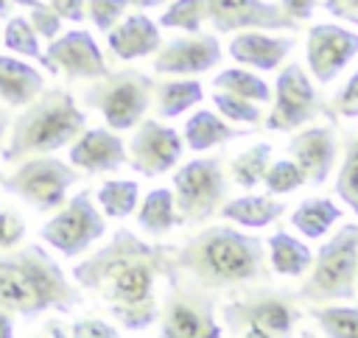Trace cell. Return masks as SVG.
<instances>
[{
  "label": "cell",
  "instance_id": "cell-34",
  "mask_svg": "<svg viewBox=\"0 0 358 338\" xmlns=\"http://www.w3.org/2000/svg\"><path fill=\"white\" fill-rule=\"evenodd\" d=\"M204 22H207V0H171L157 20L159 28H176L185 34H201Z\"/></svg>",
  "mask_w": 358,
  "mask_h": 338
},
{
  "label": "cell",
  "instance_id": "cell-24",
  "mask_svg": "<svg viewBox=\"0 0 358 338\" xmlns=\"http://www.w3.org/2000/svg\"><path fill=\"white\" fill-rule=\"evenodd\" d=\"M266 257H268V268L274 274L294 279V277L308 274V268L313 263V249L302 237H296L285 229H277L266 240Z\"/></svg>",
  "mask_w": 358,
  "mask_h": 338
},
{
  "label": "cell",
  "instance_id": "cell-52",
  "mask_svg": "<svg viewBox=\"0 0 358 338\" xmlns=\"http://www.w3.org/2000/svg\"><path fill=\"white\" fill-rule=\"evenodd\" d=\"M299 338H316V335H313L310 330H302V332H299Z\"/></svg>",
  "mask_w": 358,
  "mask_h": 338
},
{
  "label": "cell",
  "instance_id": "cell-39",
  "mask_svg": "<svg viewBox=\"0 0 358 338\" xmlns=\"http://www.w3.org/2000/svg\"><path fill=\"white\" fill-rule=\"evenodd\" d=\"M324 115L330 117V123H336V115L338 117H358V70L347 78V84L333 95V101L324 106Z\"/></svg>",
  "mask_w": 358,
  "mask_h": 338
},
{
  "label": "cell",
  "instance_id": "cell-6",
  "mask_svg": "<svg viewBox=\"0 0 358 338\" xmlns=\"http://www.w3.org/2000/svg\"><path fill=\"white\" fill-rule=\"evenodd\" d=\"M151 87L154 75H145L140 70H109L101 78L84 81L76 101H81L87 109L101 112L106 128L129 131L145 117L151 106Z\"/></svg>",
  "mask_w": 358,
  "mask_h": 338
},
{
  "label": "cell",
  "instance_id": "cell-16",
  "mask_svg": "<svg viewBox=\"0 0 358 338\" xmlns=\"http://www.w3.org/2000/svg\"><path fill=\"white\" fill-rule=\"evenodd\" d=\"M207 22L215 34L299 28V22H294L277 3L268 0H207Z\"/></svg>",
  "mask_w": 358,
  "mask_h": 338
},
{
  "label": "cell",
  "instance_id": "cell-18",
  "mask_svg": "<svg viewBox=\"0 0 358 338\" xmlns=\"http://www.w3.org/2000/svg\"><path fill=\"white\" fill-rule=\"evenodd\" d=\"M288 154L302 170L305 182L310 187H322L327 176L333 173V165L338 159V134L336 123L327 126H308L296 131L288 142Z\"/></svg>",
  "mask_w": 358,
  "mask_h": 338
},
{
  "label": "cell",
  "instance_id": "cell-25",
  "mask_svg": "<svg viewBox=\"0 0 358 338\" xmlns=\"http://www.w3.org/2000/svg\"><path fill=\"white\" fill-rule=\"evenodd\" d=\"M282 201H277L274 196H257V193H246L238 198L224 201V207L218 210V215L224 221H232L235 226H246V229H263L268 223H274L282 215Z\"/></svg>",
  "mask_w": 358,
  "mask_h": 338
},
{
  "label": "cell",
  "instance_id": "cell-1",
  "mask_svg": "<svg viewBox=\"0 0 358 338\" xmlns=\"http://www.w3.org/2000/svg\"><path fill=\"white\" fill-rule=\"evenodd\" d=\"M171 251L173 246L168 243H148L131 229H117L103 249L76 263L70 274L81 288L103 296L123 330L137 332L159 318L154 282L171 274Z\"/></svg>",
  "mask_w": 358,
  "mask_h": 338
},
{
  "label": "cell",
  "instance_id": "cell-37",
  "mask_svg": "<svg viewBox=\"0 0 358 338\" xmlns=\"http://www.w3.org/2000/svg\"><path fill=\"white\" fill-rule=\"evenodd\" d=\"M263 184L268 196H288L305 184V176L294 159H271L263 173Z\"/></svg>",
  "mask_w": 358,
  "mask_h": 338
},
{
  "label": "cell",
  "instance_id": "cell-8",
  "mask_svg": "<svg viewBox=\"0 0 358 338\" xmlns=\"http://www.w3.org/2000/svg\"><path fill=\"white\" fill-rule=\"evenodd\" d=\"M159 338H224L210 291L168 274V291L159 302Z\"/></svg>",
  "mask_w": 358,
  "mask_h": 338
},
{
  "label": "cell",
  "instance_id": "cell-17",
  "mask_svg": "<svg viewBox=\"0 0 358 338\" xmlns=\"http://www.w3.org/2000/svg\"><path fill=\"white\" fill-rule=\"evenodd\" d=\"M224 59L221 42L213 34H187V36H176L165 45H159V50L151 59V70L157 75H199L213 70L218 61Z\"/></svg>",
  "mask_w": 358,
  "mask_h": 338
},
{
  "label": "cell",
  "instance_id": "cell-54",
  "mask_svg": "<svg viewBox=\"0 0 358 338\" xmlns=\"http://www.w3.org/2000/svg\"><path fill=\"white\" fill-rule=\"evenodd\" d=\"M0 179H3V176H0Z\"/></svg>",
  "mask_w": 358,
  "mask_h": 338
},
{
  "label": "cell",
  "instance_id": "cell-49",
  "mask_svg": "<svg viewBox=\"0 0 358 338\" xmlns=\"http://www.w3.org/2000/svg\"><path fill=\"white\" fill-rule=\"evenodd\" d=\"M165 0H129V6H134V8H140V11H145V8H157V6H162Z\"/></svg>",
  "mask_w": 358,
  "mask_h": 338
},
{
  "label": "cell",
  "instance_id": "cell-35",
  "mask_svg": "<svg viewBox=\"0 0 358 338\" xmlns=\"http://www.w3.org/2000/svg\"><path fill=\"white\" fill-rule=\"evenodd\" d=\"M213 103L218 109V115L232 123V126H260L263 123V112H260V103L255 101H246V98H238V95H229V92H218L213 95Z\"/></svg>",
  "mask_w": 358,
  "mask_h": 338
},
{
  "label": "cell",
  "instance_id": "cell-31",
  "mask_svg": "<svg viewBox=\"0 0 358 338\" xmlns=\"http://www.w3.org/2000/svg\"><path fill=\"white\" fill-rule=\"evenodd\" d=\"M213 87L218 92H229V95H238V98H246V101H255V103H268L271 101V87L257 73H252L249 67L221 70L213 78Z\"/></svg>",
  "mask_w": 358,
  "mask_h": 338
},
{
  "label": "cell",
  "instance_id": "cell-45",
  "mask_svg": "<svg viewBox=\"0 0 358 338\" xmlns=\"http://www.w3.org/2000/svg\"><path fill=\"white\" fill-rule=\"evenodd\" d=\"M316 3H319V0H280L277 6H280V8H282L294 22H305V20H310V17H313Z\"/></svg>",
  "mask_w": 358,
  "mask_h": 338
},
{
  "label": "cell",
  "instance_id": "cell-36",
  "mask_svg": "<svg viewBox=\"0 0 358 338\" xmlns=\"http://www.w3.org/2000/svg\"><path fill=\"white\" fill-rule=\"evenodd\" d=\"M333 187H336V196L347 204V210L352 215H358V140H352L347 145V154L338 165Z\"/></svg>",
  "mask_w": 358,
  "mask_h": 338
},
{
  "label": "cell",
  "instance_id": "cell-15",
  "mask_svg": "<svg viewBox=\"0 0 358 338\" xmlns=\"http://www.w3.org/2000/svg\"><path fill=\"white\" fill-rule=\"evenodd\" d=\"M42 67L53 75L62 73L67 81H90V78H101L109 73L106 56L101 53L92 34L84 28H73L50 39L45 47Z\"/></svg>",
  "mask_w": 358,
  "mask_h": 338
},
{
  "label": "cell",
  "instance_id": "cell-5",
  "mask_svg": "<svg viewBox=\"0 0 358 338\" xmlns=\"http://www.w3.org/2000/svg\"><path fill=\"white\" fill-rule=\"evenodd\" d=\"M308 279L296 291L305 304H330L350 302L355 296L358 279V223H344L330 235L322 249L313 251V263L308 268Z\"/></svg>",
  "mask_w": 358,
  "mask_h": 338
},
{
  "label": "cell",
  "instance_id": "cell-32",
  "mask_svg": "<svg viewBox=\"0 0 358 338\" xmlns=\"http://www.w3.org/2000/svg\"><path fill=\"white\" fill-rule=\"evenodd\" d=\"M271 162V145L268 142H255L249 148H243L232 165H229V173H232V182L241 187V190H252L263 182V173Z\"/></svg>",
  "mask_w": 358,
  "mask_h": 338
},
{
  "label": "cell",
  "instance_id": "cell-20",
  "mask_svg": "<svg viewBox=\"0 0 358 338\" xmlns=\"http://www.w3.org/2000/svg\"><path fill=\"white\" fill-rule=\"evenodd\" d=\"M294 45H296L294 36H271L268 31H238L227 45V53L241 67L268 73L288 59Z\"/></svg>",
  "mask_w": 358,
  "mask_h": 338
},
{
  "label": "cell",
  "instance_id": "cell-43",
  "mask_svg": "<svg viewBox=\"0 0 358 338\" xmlns=\"http://www.w3.org/2000/svg\"><path fill=\"white\" fill-rule=\"evenodd\" d=\"M324 11L336 20L358 28V0H324Z\"/></svg>",
  "mask_w": 358,
  "mask_h": 338
},
{
  "label": "cell",
  "instance_id": "cell-21",
  "mask_svg": "<svg viewBox=\"0 0 358 338\" xmlns=\"http://www.w3.org/2000/svg\"><path fill=\"white\" fill-rule=\"evenodd\" d=\"M106 45H109L112 56L120 61H137V59L154 56L162 45L159 25L148 14L134 11V14L123 17L112 31H106Z\"/></svg>",
  "mask_w": 358,
  "mask_h": 338
},
{
  "label": "cell",
  "instance_id": "cell-3",
  "mask_svg": "<svg viewBox=\"0 0 358 338\" xmlns=\"http://www.w3.org/2000/svg\"><path fill=\"white\" fill-rule=\"evenodd\" d=\"M78 302V288L45 246L0 249V310L20 316L70 313Z\"/></svg>",
  "mask_w": 358,
  "mask_h": 338
},
{
  "label": "cell",
  "instance_id": "cell-47",
  "mask_svg": "<svg viewBox=\"0 0 358 338\" xmlns=\"http://www.w3.org/2000/svg\"><path fill=\"white\" fill-rule=\"evenodd\" d=\"M8 126H11V115H8V106L0 101V148H3V140L8 134Z\"/></svg>",
  "mask_w": 358,
  "mask_h": 338
},
{
  "label": "cell",
  "instance_id": "cell-51",
  "mask_svg": "<svg viewBox=\"0 0 358 338\" xmlns=\"http://www.w3.org/2000/svg\"><path fill=\"white\" fill-rule=\"evenodd\" d=\"M36 0H11V6H22V8H31Z\"/></svg>",
  "mask_w": 358,
  "mask_h": 338
},
{
  "label": "cell",
  "instance_id": "cell-48",
  "mask_svg": "<svg viewBox=\"0 0 358 338\" xmlns=\"http://www.w3.org/2000/svg\"><path fill=\"white\" fill-rule=\"evenodd\" d=\"M241 338H274V335L266 332V330H260V327H243L241 330Z\"/></svg>",
  "mask_w": 358,
  "mask_h": 338
},
{
  "label": "cell",
  "instance_id": "cell-46",
  "mask_svg": "<svg viewBox=\"0 0 358 338\" xmlns=\"http://www.w3.org/2000/svg\"><path fill=\"white\" fill-rule=\"evenodd\" d=\"M0 338H14V318L6 310H0Z\"/></svg>",
  "mask_w": 358,
  "mask_h": 338
},
{
  "label": "cell",
  "instance_id": "cell-29",
  "mask_svg": "<svg viewBox=\"0 0 358 338\" xmlns=\"http://www.w3.org/2000/svg\"><path fill=\"white\" fill-rule=\"evenodd\" d=\"M305 313L313 318L324 338H358V307L352 304H305Z\"/></svg>",
  "mask_w": 358,
  "mask_h": 338
},
{
  "label": "cell",
  "instance_id": "cell-2",
  "mask_svg": "<svg viewBox=\"0 0 358 338\" xmlns=\"http://www.w3.org/2000/svg\"><path fill=\"white\" fill-rule=\"evenodd\" d=\"M171 271L201 291H241L268 282L266 243L227 223H213L190 235L171 251Z\"/></svg>",
  "mask_w": 358,
  "mask_h": 338
},
{
  "label": "cell",
  "instance_id": "cell-14",
  "mask_svg": "<svg viewBox=\"0 0 358 338\" xmlns=\"http://www.w3.org/2000/svg\"><path fill=\"white\" fill-rule=\"evenodd\" d=\"M358 56V31L338 22H319L308 28L305 64L316 84L336 81L344 67Z\"/></svg>",
  "mask_w": 358,
  "mask_h": 338
},
{
  "label": "cell",
  "instance_id": "cell-33",
  "mask_svg": "<svg viewBox=\"0 0 358 338\" xmlns=\"http://www.w3.org/2000/svg\"><path fill=\"white\" fill-rule=\"evenodd\" d=\"M0 42H3L11 53H17V56L34 59V61H39V64L45 61V50L39 47V36H36L34 25L28 22V17H22V14H14V17L6 20V28H3Z\"/></svg>",
  "mask_w": 358,
  "mask_h": 338
},
{
  "label": "cell",
  "instance_id": "cell-27",
  "mask_svg": "<svg viewBox=\"0 0 358 338\" xmlns=\"http://www.w3.org/2000/svg\"><path fill=\"white\" fill-rule=\"evenodd\" d=\"M344 218V210L333 201V198H302L294 212H291V226L308 237V240H322L333 223H338Z\"/></svg>",
  "mask_w": 358,
  "mask_h": 338
},
{
  "label": "cell",
  "instance_id": "cell-10",
  "mask_svg": "<svg viewBox=\"0 0 358 338\" xmlns=\"http://www.w3.org/2000/svg\"><path fill=\"white\" fill-rule=\"evenodd\" d=\"M3 190L31 204L39 212H50L67 201L70 187L78 182V170L53 154L20 159L17 168L0 179Z\"/></svg>",
  "mask_w": 358,
  "mask_h": 338
},
{
  "label": "cell",
  "instance_id": "cell-22",
  "mask_svg": "<svg viewBox=\"0 0 358 338\" xmlns=\"http://www.w3.org/2000/svg\"><path fill=\"white\" fill-rule=\"evenodd\" d=\"M45 89V75L25 59L0 53V101L11 109L28 106Z\"/></svg>",
  "mask_w": 358,
  "mask_h": 338
},
{
  "label": "cell",
  "instance_id": "cell-50",
  "mask_svg": "<svg viewBox=\"0 0 358 338\" xmlns=\"http://www.w3.org/2000/svg\"><path fill=\"white\" fill-rule=\"evenodd\" d=\"M11 0H0V17H11Z\"/></svg>",
  "mask_w": 358,
  "mask_h": 338
},
{
  "label": "cell",
  "instance_id": "cell-23",
  "mask_svg": "<svg viewBox=\"0 0 358 338\" xmlns=\"http://www.w3.org/2000/svg\"><path fill=\"white\" fill-rule=\"evenodd\" d=\"M246 128H238L232 123H227L221 115H215L213 109H196L190 112V117L185 120V128H182V140H185V148L196 151V154H204V151H213L235 137H243Z\"/></svg>",
  "mask_w": 358,
  "mask_h": 338
},
{
  "label": "cell",
  "instance_id": "cell-44",
  "mask_svg": "<svg viewBox=\"0 0 358 338\" xmlns=\"http://www.w3.org/2000/svg\"><path fill=\"white\" fill-rule=\"evenodd\" d=\"M50 3V8L62 17V20H67V22H81V20H87V0H48Z\"/></svg>",
  "mask_w": 358,
  "mask_h": 338
},
{
  "label": "cell",
  "instance_id": "cell-11",
  "mask_svg": "<svg viewBox=\"0 0 358 338\" xmlns=\"http://www.w3.org/2000/svg\"><path fill=\"white\" fill-rule=\"evenodd\" d=\"M103 235H106V218L92 204L90 190H78L76 196H70L62 204V210L39 229V237L67 260L90 251V246Z\"/></svg>",
  "mask_w": 358,
  "mask_h": 338
},
{
  "label": "cell",
  "instance_id": "cell-26",
  "mask_svg": "<svg viewBox=\"0 0 358 338\" xmlns=\"http://www.w3.org/2000/svg\"><path fill=\"white\" fill-rule=\"evenodd\" d=\"M151 101L157 106V117L171 120V117L190 112L193 106H199L204 101V87L196 78H171V81L154 78Z\"/></svg>",
  "mask_w": 358,
  "mask_h": 338
},
{
  "label": "cell",
  "instance_id": "cell-40",
  "mask_svg": "<svg viewBox=\"0 0 358 338\" xmlns=\"http://www.w3.org/2000/svg\"><path fill=\"white\" fill-rule=\"evenodd\" d=\"M25 235H28V223H25L22 212L0 201V249L22 246Z\"/></svg>",
  "mask_w": 358,
  "mask_h": 338
},
{
  "label": "cell",
  "instance_id": "cell-38",
  "mask_svg": "<svg viewBox=\"0 0 358 338\" xmlns=\"http://www.w3.org/2000/svg\"><path fill=\"white\" fill-rule=\"evenodd\" d=\"M129 8V0H87V20L98 31H112Z\"/></svg>",
  "mask_w": 358,
  "mask_h": 338
},
{
  "label": "cell",
  "instance_id": "cell-28",
  "mask_svg": "<svg viewBox=\"0 0 358 338\" xmlns=\"http://www.w3.org/2000/svg\"><path fill=\"white\" fill-rule=\"evenodd\" d=\"M134 218H137V229L151 237L171 232L176 226V204L171 187H154L151 193H145V198L134 210Z\"/></svg>",
  "mask_w": 358,
  "mask_h": 338
},
{
  "label": "cell",
  "instance_id": "cell-12",
  "mask_svg": "<svg viewBox=\"0 0 358 338\" xmlns=\"http://www.w3.org/2000/svg\"><path fill=\"white\" fill-rule=\"evenodd\" d=\"M316 112H324V103L319 101L308 70L296 61L280 67L271 89V112L263 117V126L268 131H296L310 123Z\"/></svg>",
  "mask_w": 358,
  "mask_h": 338
},
{
  "label": "cell",
  "instance_id": "cell-19",
  "mask_svg": "<svg viewBox=\"0 0 358 338\" xmlns=\"http://www.w3.org/2000/svg\"><path fill=\"white\" fill-rule=\"evenodd\" d=\"M67 162L84 173H115L126 165V142L106 126L84 128L67 148Z\"/></svg>",
  "mask_w": 358,
  "mask_h": 338
},
{
  "label": "cell",
  "instance_id": "cell-4",
  "mask_svg": "<svg viewBox=\"0 0 358 338\" xmlns=\"http://www.w3.org/2000/svg\"><path fill=\"white\" fill-rule=\"evenodd\" d=\"M87 128V115L76 95L64 87L42 89L8 126V140L0 148L3 162H20L39 154H56Z\"/></svg>",
  "mask_w": 358,
  "mask_h": 338
},
{
  "label": "cell",
  "instance_id": "cell-41",
  "mask_svg": "<svg viewBox=\"0 0 358 338\" xmlns=\"http://www.w3.org/2000/svg\"><path fill=\"white\" fill-rule=\"evenodd\" d=\"M28 22L34 25V31H36V36H42V39H56L59 34H62V17L50 8V3L48 0H36L31 8H28Z\"/></svg>",
  "mask_w": 358,
  "mask_h": 338
},
{
  "label": "cell",
  "instance_id": "cell-42",
  "mask_svg": "<svg viewBox=\"0 0 358 338\" xmlns=\"http://www.w3.org/2000/svg\"><path fill=\"white\" fill-rule=\"evenodd\" d=\"M70 338H120L117 330L103 318H78L67 327Z\"/></svg>",
  "mask_w": 358,
  "mask_h": 338
},
{
  "label": "cell",
  "instance_id": "cell-13",
  "mask_svg": "<svg viewBox=\"0 0 358 338\" xmlns=\"http://www.w3.org/2000/svg\"><path fill=\"white\" fill-rule=\"evenodd\" d=\"M182 154L185 140L176 128L154 117H143L126 145V165L140 176H162L179 165Z\"/></svg>",
  "mask_w": 358,
  "mask_h": 338
},
{
  "label": "cell",
  "instance_id": "cell-9",
  "mask_svg": "<svg viewBox=\"0 0 358 338\" xmlns=\"http://www.w3.org/2000/svg\"><path fill=\"white\" fill-rule=\"evenodd\" d=\"M221 327H229L232 332H241L243 327H260L274 338H285L296 327L299 307L285 291H274L268 282H257L232 291V299L221 304Z\"/></svg>",
  "mask_w": 358,
  "mask_h": 338
},
{
  "label": "cell",
  "instance_id": "cell-7",
  "mask_svg": "<svg viewBox=\"0 0 358 338\" xmlns=\"http://www.w3.org/2000/svg\"><path fill=\"white\" fill-rule=\"evenodd\" d=\"M173 204L176 226H196L210 221L227 201L229 184L218 156H199L182 162L173 173Z\"/></svg>",
  "mask_w": 358,
  "mask_h": 338
},
{
  "label": "cell",
  "instance_id": "cell-30",
  "mask_svg": "<svg viewBox=\"0 0 358 338\" xmlns=\"http://www.w3.org/2000/svg\"><path fill=\"white\" fill-rule=\"evenodd\" d=\"M95 198H98L103 218L123 221V218L134 215V210L140 204V187L134 179H109L95 190Z\"/></svg>",
  "mask_w": 358,
  "mask_h": 338
},
{
  "label": "cell",
  "instance_id": "cell-53",
  "mask_svg": "<svg viewBox=\"0 0 358 338\" xmlns=\"http://www.w3.org/2000/svg\"><path fill=\"white\" fill-rule=\"evenodd\" d=\"M355 291H358V279H355Z\"/></svg>",
  "mask_w": 358,
  "mask_h": 338
}]
</instances>
